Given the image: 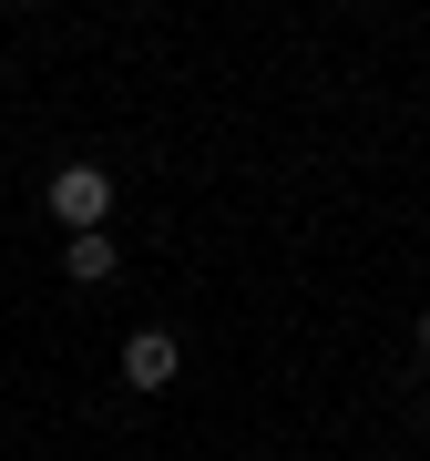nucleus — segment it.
<instances>
[{"mask_svg":"<svg viewBox=\"0 0 430 461\" xmlns=\"http://www.w3.org/2000/svg\"><path fill=\"white\" fill-rule=\"evenodd\" d=\"M62 267H72L83 287H103V277L123 267V247H113V236H72V247H62Z\"/></svg>","mask_w":430,"mask_h":461,"instance_id":"7ed1b4c3","label":"nucleus"},{"mask_svg":"<svg viewBox=\"0 0 430 461\" xmlns=\"http://www.w3.org/2000/svg\"><path fill=\"white\" fill-rule=\"evenodd\" d=\"M420 359H430V308H420Z\"/></svg>","mask_w":430,"mask_h":461,"instance_id":"20e7f679","label":"nucleus"},{"mask_svg":"<svg viewBox=\"0 0 430 461\" xmlns=\"http://www.w3.org/2000/svg\"><path fill=\"white\" fill-rule=\"evenodd\" d=\"M103 215H113V175H103V165H62V175H51V226L103 236Z\"/></svg>","mask_w":430,"mask_h":461,"instance_id":"f257e3e1","label":"nucleus"},{"mask_svg":"<svg viewBox=\"0 0 430 461\" xmlns=\"http://www.w3.org/2000/svg\"><path fill=\"white\" fill-rule=\"evenodd\" d=\"M175 369H184L175 329H133L123 339V379H133V390H175Z\"/></svg>","mask_w":430,"mask_h":461,"instance_id":"f03ea898","label":"nucleus"}]
</instances>
